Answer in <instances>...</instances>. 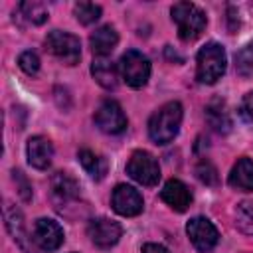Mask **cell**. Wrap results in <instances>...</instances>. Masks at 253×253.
<instances>
[{
    "mask_svg": "<svg viewBox=\"0 0 253 253\" xmlns=\"http://www.w3.org/2000/svg\"><path fill=\"white\" fill-rule=\"evenodd\" d=\"M91 73L95 77V81L105 87V89H115L117 81H119V69L115 67L113 61H109L107 57H95L91 63Z\"/></svg>",
    "mask_w": 253,
    "mask_h": 253,
    "instance_id": "ac0fdd59",
    "label": "cell"
},
{
    "mask_svg": "<svg viewBox=\"0 0 253 253\" xmlns=\"http://www.w3.org/2000/svg\"><path fill=\"white\" fill-rule=\"evenodd\" d=\"M235 67L241 75H249L253 73V42L243 45L237 53H235Z\"/></svg>",
    "mask_w": 253,
    "mask_h": 253,
    "instance_id": "cb8c5ba5",
    "label": "cell"
},
{
    "mask_svg": "<svg viewBox=\"0 0 253 253\" xmlns=\"http://www.w3.org/2000/svg\"><path fill=\"white\" fill-rule=\"evenodd\" d=\"M77 158H79V162H81L83 170H85L91 178L101 180V178L105 176V172H107V164H105V160H103L99 154H95L93 150L83 148V150H79Z\"/></svg>",
    "mask_w": 253,
    "mask_h": 253,
    "instance_id": "ffe728a7",
    "label": "cell"
},
{
    "mask_svg": "<svg viewBox=\"0 0 253 253\" xmlns=\"http://www.w3.org/2000/svg\"><path fill=\"white\" fill-rule=\"evenodd\" d=\"M196 178L206 186H215L217 184V170L210 160H200L196 164Z\"/></svg>",
    "mask_w": 253,
    "mask_h": 253,
    "instance_id": "d4e9b609",
    "label": "cell"
},
{
    "mask_svg": "<svg viewBox=\"0 0 253 253\" xmlns=\"http://www.w3.org/2000/svg\"><path fill=\"white\" fill-rule=\"evenodd\" d=\"M12 178H14V182L18 184V188H20V196H22V200H30L32 198V186L28 184V180L24 178V174L20 172V170H12Z\"/></svg>",
    "mask_w": 253,
    "mask_h": 253,
    "instance_id": "83f0119b",
    "label": "cell"
},
{
    "mask_svg": "<svg viewBox=\"0 0 253 253\" xmlns=\"http://www.w3.org/2000/svg\"><path fill=\"white\" fill-rule=\"evenodd\" d=\"M121 231H123L121 225L107 217H97V219L89 221V225H87L89 239L101 249H109V247L117 245V241L121 239Z\"/></svg>",
    "mask_w": 253,
    "mask_h": 253,
    "instance_id": "8fae6325",
    "label": "cell"
},
{
    "mask_svg": "<svg viewBox=\"0 0 253 253\" xmlns=\"http://www.w3.org/2000/svg\"><path fill=\"white\" fill-rule=\"evenodd\" d=\"M34 241L42 251H55L63 243V229L57 221L40 217L34 225Z\"/></svg>",
    "mask_w": 253,
    "mask_h": 253,
    "instance_id": "7c38bea8",
    "label": "cell"
},
{
    "mask_svg": "<svg viewBox=\"0 0 253 253\" xmlns=\"http://www.w3.org/2000/svg\"><path fill=\"white\" fill-rule=\"evenodd\" d=\"M239 117L243 121H247V123L253 121V91L245 93V97L241 99V103H239Z\"/></svg>",
    "mask_w": 253,
    "mask_h": 253,
    "instance_id": "4316f807",
    "label": "cell"
},
{
    "mask_svg": "<svg viewBox=\"0 0 253 253\" xmlns=\"http://www.w3.org/2000/svg\"><path fill=\"white\" fill-rule=\"evenodd\" d=\"M18 12L22 18H26L30 24L34 26H40L47 20V8L42 4V2H36V0H30V2H22L18 6Z\"/></svg>",
    "mask_w": 253,
    "mask_h": 253,
    "instance_id": "44dd1931",
    "label": "cell"
},
{
    "mask_svg": "<svg viewBox=\"0 0 253 253\" xmlns=\"http://www.w3.org/2000/svg\"><path fill=\"white\" fill-rule=\"evenodd\" d=\"M172 20L176 22L178 36L184 42H194L206 30V14L192 2H178L172 6Z\"/></svg>",
    "mask_w": 253,
    "mask_h": 253,
    "instance_id": "7a4b0ae2",
    "label": "cell"
},
{
    "mask_svg": "<svg viewBox=\"0 0 253 253\" xmlns=\"http://www.w3.org/2000/svg\"><path fill=\"white\" fill-rule=\"evenodd\" d=\"M18 65L26 75H36L40 71V57L34 51H24L18 57Z\"/></svg>",
    "mask_w": 253,
    "mask_h": 253,
    "instance_id": "484cf974",
    "label": "cell"
},
{
    "mask_svg": "<svg viewBox=\"0 0 253 253\" xmlns=\"http://www.w3.org/2000/svg\"><path fill=\"white\" fill-rule=\"evenodd\" d=\"M79 184L65 172H57L51 178V198L59 211H65L69 204H75L79 200Z\"/></svg>",
    "mask_w": 253,
    "mask_h": 253,
    "instance_id": "30bf717a",
    "label": "cell"
},
{
    "mask_svg": "<svg viewBox=\"0 0 253 253\" xmlns=\"http://www.w3.org/2000/svg\"><path fill=\"white\" fill-rule=\"evenodd\" d=\"M26 152H28V162L38 170H45L51 164L53 146L45 136H32L28 140Z\"/></svg>",
    "mask_w": 253,
    "mask_h": 253,
    "instance_id": "5bb4252c",
    "label": "cell"
},
{
    "mask_svg": "<svg viewBox=\"0 0 253 253\" xmlns=\"http://www.w3.org/2000/svg\"><path fill=\"white\" fill-rule=\"evenodd\" d=\"M186 233H188L190 241L194 243V247L202 253L211 251L217 245V239H219V233H217L215 225L206 217H192L186 225Z\"/></svg>",
    "mask_w": 253,
    "mask_h": 253,
    "instance_id": "ba28073f",
    "label": "cell"
},
{
    "mask_svg": "<svg viewBox=\"0 0 253 253\" xmlns=\"http://www.w3.org/2000/svg\"><path fill=\"white\" fill-rule=\"evenodd\" d=\"M235 225L241 233L253 235V202H241L235 208Z\"/></svg>",
    "mask_w": 253,
    "mask_h": 253,
    "instance_id": "7402d4cb",
    "label": "cell"
},
{
    "mask_svg": "<svg viewBox=\"0 0 253 253\" xmlns=\"http://www.w3.org/2000/svg\"><path fill=\"white\" fill-rule=\"evenodd\" d=\"M4 219H6V227H8L10 235L14 237V241L24 249V253H32L28 249V245H26V229H24L22 213L12 204H6V208H4Z\"/></svg>",
    "mask_w": 253,
    "mask_h": 253,
    "instance_id": "d6986e66",
    "label": "cell"
},
{
    "mask_svg": "<svg viewBox=\"0 0 253 253\" xmlns=\"http://www.w3.org/2000/svg\"><path fill=\"white\" fill-rule=\"evenodd\" d=\"M73 12H75V18L81 24H85V26H89V24H93V22H97L101 18V6L91 4V2H79V4H75Z\"/></svg>",
    "mask_w": 253,
    "mask_h": 253,
    "instance_id": "603a6c76",
    "label": "cell"
},
{
    "mask_svg": "<svg viewBox=\"0 0 253 253\" xmlns=\"http://www.w3.org/2000/svg\"><path fill=\"white\" fill-rule=\"evenodd\" d=\"M119 71H121L123 79L126 81V85L138 89V87L146 85V81L150 77V61L140 51L128 49L123 53V57L119 61Z\"/></svg>",
    "mask_w": 253,
    "mask_h": 253,
    "instance_id": "8992f818",
    "label": "cell"
},
{
    "mask_svg": "<svg viewBox=\"0 0 253 253\" xmlns=\"http://www.w3.org/2000/svg\"><path fill=\"white\" fill-rule=\"evenodd\" d=\"M45 47L49 49L51 55H55L65 65H75L81 57L79 38H75L69 32H61V30L49 32L47 38H45Z\"/></svg>",
    "mask_w": 253,
    "mask_h": 253,
    "instance_id": "5b68a950",
    "label": "cell"
},
{
    "mask_svg": "<svg viewBox=\"0 0 253 253\" xmlns=\"http://www.w3.org/2000/svg\"><path fill=\"white\" fill-rule=\"evenodd\" d=\"M229 186L243 192H253V160L251 158L243 156L233 164L229 172Z\"/></svg>",
    "mask_w": 253,
    "mask_h": 253,
    "instance_id": "e0dca14e",
    "label": "cell"
},
{
    "mask_svg": "<svg viewBox=\"0 0 253 253\" xmlns=\"http://www.w3.org/2000/svg\"><path fill=\"white\" fill-rule=\"evenodd\" d=\"M206 121L219 134H225V132L231 130V117H229V113L225 109V103L221 99H211L206 105Z\"/></svg>",
    "mask_w": 253,
    "mask_h": 253,
    "instance_id": "2e32d148",
    "label": "cell"
},
{
    "mask_svg": "<svg viewBox=\"0 0 253 253\" xmlns=\"http://www.w3.org/2000/svg\"><path fill=\"white\" fill-rule=\"evenodd\" d=\"M198 65H196V79L200 83H215L225 73V51L219 43L210 42L198 51Z\"/></svg>",
    "mask_w": 253,
    "mask_h": 253,
    "instance_id": "3957f363",
    "label": "cell"
},
{
    "mask_svg": "<svg viewBox=\"0 0 253 253\" xmlns=\"http://www.w3.org/2000/svg\"><path fill=\"white\" fill-rule=\"evenodd\" d=\"M89 43L97 57H107L119 43V34L115 32L113 26H101L91 34Z\"/></svg>",
    "mask_w": 253,
    "mask_h": 253,
    "instance_id": "9a60e30c",
    "label": "cell"
},
{
    "mask_svg": "<svg viewBox=\"0 0 253 253\" xmlns=\"http://www.w3.org/2000/svg\"><path fill=\"white\" fill-rule=\"evenodd\" d=\"M182 115H184V111L178 101L164 103L158 111L152 113V117L148 121V136L156 144H168L170 140H174V136L180 130Z\"/></svg>",
    "mask_w": 253,
    "mask_h": 253,
    "instance_id": "6da1fadb",
    "label": "cell"
},
{
    "mask_svg": "<svg viewBox=\"0 0 253 253\" xmlns=\"http://www.w3.org/2000/svg\"><path fill=\"white\" fill-rule=\"evenodd\" d=\"M95 125L107 134H119L126 128V117L117 101L105 99L95 111Z\"/></svg>",
    "mask_w": 253,
    "mask_h": 253,
    "instance_id": "52a82bcc",
    "label": "cell"
},
{
    "mask_svg": "<svg viewBox=\"0 0 253 253\" xmlns=\"http://www.w3.org/2000/svg\"><path fill=\"white\" fill-rule=\"evenodd\" d=\"M164 204H168L174 211H186L192 204V192L180 180H168L160 192Z\"/></svg>",
    "mask_w": 253,
    "mask_h": 253,
    "instance_id": "4fadbf2b",
    "label": "cell"
},
{
    "mask_svg": "<svg viewBox=\"0 0 253 253\" xmlns=\"http://www.w3.org/2000/svg\"><path fill=\"white\" fill-rule=\"evenodd\" d=\"M142 253H168V249L162 247V245H158V243H144Z\"/></svg>",
    "mask_w": 253,
    "mask_h": 253,
    "instance_id": "f1b7e54d",
    "label": "cell"
},
{
    "mask_svg": "<svg viewBox=\"0 0 253 253\" xmlns=\"http://www.w3.org/2000/svg\"><path fill=\"white\" fill-rule=\"evenodd\" d=\"M111 204H113V210L125 217H134L144 208V202H142V196L138 194V190H134L132 186H126V184H119L113 190Z\"/></svg>",
    "mask_w": 253,
    "mask_h": 253,
    "instance_id": "9c48e42d",
    "label": "cell"
},
{
    "mask_svg": "<svg viewBox=\"0 0 253 253\" xmlns=\"http://www.w3.org/2000/svg\"><path fill=\"white\" fill-rule=\"evenodd\" d=\"M126 174L142 186H156L160 180V166L150 152L134 150L126 162Z\"/></svg>",
    "mask_w": 253,
    "mask_h": 253,
    "instance_id": "277c9868",
    "label": "cell"
}]
</instances>
